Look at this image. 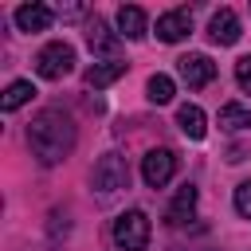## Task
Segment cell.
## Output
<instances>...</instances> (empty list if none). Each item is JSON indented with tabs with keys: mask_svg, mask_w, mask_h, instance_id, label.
I'll use <instances>...</instances> for the list:
<instances>
[{
	"mask_svg": "<svg viewBox=\"0 0 251 251\" xmlns=\"http://www.w3.org/2000/svg\"><path fill=\"white\" fill-rule=\"evenodd\" d=\"M235 82L251 94V55H243V59H235Z\"/></svg>",
	"mask_w": 251,
	"mask_h": 251,
	"instance_id": "cell-19",
	"label": "cell"
},
{
	"mask_svg": "<svg viewBox=\"0 0 251 251\" xmlns=\"http://www.w3.org/2000/svg\"><path fill=\"white\" fill-rule=\"evenodd\" d=\"M86 47H90L94 55H114V51H118V31H110V27L94 16L90 27H86Z\"/></svg>",
	"mask_w": 251,
	"mask_h": 251,
	"instance_id": "cell-11",
	"label": "cell"
},
{
	"mask_svg": "<svg viewBox=\"0 0 251 251\" xmlns=\"http://www.w3.org/2000/svg\"><path fill=\"white\" fill-rule=\"evenodd\" d=\"M51 20H55V12L47 8V4H20L16 8V27L20 31H47L51 27Z\"/></svg>",
	"mask_w": 251,
	"mask_h": 251,
	"instance_id": "cell-8",
	"label": "cell"
},
{
	"mask_svg": "<svg viewBox=\"0 0 251 251\" xmlns=\"http://www.w3.org/2000/svg\"><path fill=\"white\" fill-rule=\"evenodd\" d=\"M94 188L98 192H118V188H129V165L122 153H102L98 165H94Z\"/></svg>",
	"mask_w": 251,
	"mask_h": 251,
	"instance_id": "cell-4",
	"label": "cell"
},
{
	"mask_svg": "<svg viewBox=\"0 0 251 251\" xmlns=\"http://www.w3.org/2000/svg\"><path fill=\"white\" fill-rule=\"evenodd\" d=\"M122 75H126V63H118V59H110V63H94V67L86 71V86H90V90H102V86L118 82Z\"/></svg>",
	"mask_w": 251,
	"mask_h": 251,
	"instance_id": "cell-14",
	"label": "cell"
},
{
	"mask_svg": "<svg viewBox=\"0 0 251 251\" xmlns=\"http://www.w3.org/2000/svg\"><path fill=\"white\" fill-rule=\"evenodd\" d=\"M176 126H180V133H184V137H192V141H200V137L208 133V122H204V110H200L196 102H184V106L176 110Z\"/></svg>",
	"mask_w": 251,
	"mask_h": 251,
	"instance_id": "cell-12",
	"label": "cell"
},
{
	"mask_svg": "<svg viewBox=\"0 0 251 251\" xmlns=\"http://www.w3.org/2000/svg\"><path fill=\"white\" fill-rule=\"evenodd\" d=\"M220 126L224 129H251V110L239 102H227V106H220Z\"/></svg>",
	"mask_w": 251,
	"mask_h": 251,
	"instance_id": "cell-16",
	"label": "cell"
},
{
	"mask_svg": "<svg viewBox=\"0 0 251 251\" xmlns=\"http://www.w3.org/2000/svg\"><path fill=\"white\" fill-rule=\"evenodd\" d=\"M75 141H78V129L71 122V114H63L59 106H47L31 118L27 126V145L31 153L43 161V165H59L75 153Z\"/></svg>",
	"mask_w": 251,
	"mask_h": 251,
	"instance_id": "cell-1",
	"label": "cell"
},
{
	"mask_svg": "<svg viewBox=\"0 0 251 251\" xmlns=\"http://www.w3.org/2000/svg\"><path fill=\"white\" fill-rule=\"evenodd\" d=\"M35 71H39V78H63V75H71L75 71V47L71 43H63V39H55V43H47L39 55H35Z\"/></svg>",
	"mask_w": 251,
	"mask_h": 251,
	"instance_id": "cell-3",
	"label": "cell"
},
{
	"mask_svg": "<svg viewBox=\"0 0 251 251\" xmlns=\"http://www.w3.org/2000/svg\"><path fill=\"white\" fill-rule=\"evenodd\" d=\"M31 94H35V86H31L27 78H16V82L4 90V98H0V110H4V114H12V110H20L24 102H31Z\"/></svg>",
	"mask_w": 251,
	"mask_h": 251,
	"instance_id": "cell-15",
	"label": "cell"
},
{
	"mask_svg": "<svg viewBox=\"0 0 251 251\" xmlns=\"http://www.w3.org/2000/svg\"><path fill=\"white\" fill-rule=\"evenodd\" d=\"M192 212H196V184H180L176 188V196H173V204H169V212H165V224H173V227H180L184 220H192Z\"/></svg>",
	"mask_w": 251,
	"mask_h": 251,
	"instance_id": "cell-10",
	"label": "cell"
},
{
	"mask_svg": "<svg viewBox=\"0 0 251 251\" xmlns=\"http://www.w3.org/2000/svg\"><path fill=\"white\" fill-rule=\"evenodd\" d=\"M173 173H176V153L173 149H149L145 157H141V176H145V184L149 188H165L169 180H173Z\"/></svg>",
	"mask_w": 251,
	"mask_h": 251,
	"instance_id": "cell-5",
	"label": "cell"
},
{
	"mask_svg": "<svg viewBox=\"0 0 251 251\" xmlns=\"http://www.w3.org/2000/svg\"><path fill=\"white\" fill-rule=\"evenodd\" d=\"M188 31H192V12L188 8H173L157 20V39L161 43H180Z\"/></svg>",
	"mask_w": 251,
	"mask_h": 251,
	"instance_id": "cell-6",
	"label": "cell"
},
{
	"mask_svg": "<svg viewBox=\"0 0 251 251\" xmlns=\"http://www.w3.org/2000/svg\"><path fill=\"white\" fill-rule=\"evenodd\" d=\"M208 39L220 43V47L235 43V39H239V16H235L231 8H220V12L212 16V24H208Z\"/></svg>",
	"mask_w": 251,
	"mask_h": 251,
	"instance_id": "cell-9",
	"label": "cell"
},
{
	"mask_svg": "<svg viewBox=\"0 0 251 251\" xmlns=\"http://www.w3.org/2000/svg\"><path fill=\"white\" fill-rule=\"evenodd\" d=\"M145 27H149V20H145L141 8H133V4L118 8V35H126V39H141Z\"/></svg>",
	"mask_w": 251,
	"mask_h": 251,
	"instance_id": "cell-13",
	"label": "cell"
},
{
	"mask_svg": "<svg viewBox=\"0 0 251 251\" xmlns=\"http://www.w3.org/2000/svg\"><path fill=\"white\" fill-rule=\"evenodd\" d=\"M235 212L251 220V180H243V184L235 188Z\"/></svg>",
	"mask_w": 251,
	"mask_h": 251,
	"instance_id": "cell-18",
	"label": "cell"
},
{
	"mask_svg": "<svg viewBox=\"0 0 251 251\" xmlns=\"http://www.w3.org/2000/svg\"><path fill=\"white\" fill-rule=\"evenodd\" d=\"M145 94H149V102H153V106H165V102H173L176 82H173L169 75H153V78H149V86H145Z\"/></svg>",
	"mask_w": 251,
	"mask_h": 251,
	"instance_id": "cell-17",
	"label": "cell"
},
{
	"mask_svg": "<svg viewBox=\"0 0 251 251\" xmlns=\"http://www.w3.org/2000/svg\"><path fill=\"white\" fill-rule=\"evenodd\" d=\"M176 67H180V78L192 90H200V86H208L216 78V63L208 55H184V59H176Z\"/></svg>",
	"mask_w": 251,
	"mask_h": 251,
	"instance_id": "cell-7",
	"label": "cell"
},
{
	"mask_svg": "<svg viewBox=\"0 0 251 251\" xmlns=\"http://www.w3.org/2000/svg\"><path fill=\"white\" fill-rule=\"evenodd\" d=\"M149 216L141 212V208H129V212H122L118 220H114V243L122 247V251H145L149 247Z\"/></svg>",
	"mask_w": 251,
	"mask_h": 251,
	"instance_id": "cell-2",
	"label": "cell"
}]
</instances>
